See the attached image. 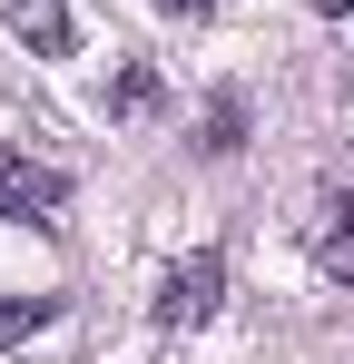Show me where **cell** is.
Returning <instances> with one entry per match:
<instances>
[{
	"mask_svg": "<svg viewBox=\"0 0 354 364\" xmlns=\"http://www.w3.org/2000/svg\"><path fill=\"white\" fill-rule=\"evenodd\" d=\"M50 315H59L50 296H0V345H30V335H40Z\"/></svg>",
	"mask_w": 354,
	"mask_h": 364,
	"instance_id": "52a82bcc",
	"label": "cell"
},
{
	"mask_svg": "<svg viewBox=\"0 0 354 364\" xmlns=\"http://www.w3.org/2000/svg\"><path fill=\"white\" fill-rule=\"evenodd\" d=\"M197 148H207V158H236V148H246V99H236V89L207 99V138H197Z\"/></svg>",
	"mask_w": 354,
	"mask_h": 364,
	"instance_id": "277c9868",
	"label": "cell"
},
{
	"mask_svg": "<svg viewBox=\"0 0 354 364\" xmlns=\"http://www.w3.org/2000/svg\"><path fill=\"white\" fill-rule=\"evenodd\" d=\"M158 10H168V20H207L217 0H158Z\"/></svg>",
	"mask_w": 354,
	"mask_h": 364,
	"instance_id": "ba28073f",
	"label": "cell"
},
{
	"mask_svg": "<svg viewBox=\"0 0 354 364\" xmlns=\"http://www.w3.org/2000/svg\"><path fill=\"white\" fill-rule=\"evenodd\" d=\"M59 197H69V178H59V168L20 158V148H0V217H50Z\"/></svg>",
	"mask_w": 354,
	"mask_h": 364,
	"instance_id": "7a4b0ae2",
	"label": "cell"
},
{
	"mask_svg": "<svg viewBox=\"0 0 354 364\" xmlns=\"http://www.w3.org/2000/svg\"><path fill=\"white\" fill-rule=\"evenodd\" d=\"M315 256H325V276H354V207H325V227H315Z\"/></svg>",
	"mask_w": 354,
	"mask_h": 364,
	"instance_id": "5b68a950",
	"label": "cell"
},
{
	"mask_svg": "<svg viewBox=\"0 0 354 364\" xmlns=\"http://www.w3.org/2000/svg\"><path fill=\"white\" fill-rule=\"evenodd\" d=\"M10 30H20V50H40V60H69V50H79L69 0H10Z\"/></svg>",
	"mask_w": 354,
	"mask_h": 364,
	"instance_id": "3957f363",
	"label": "cell"
},
{
	"mask_svg": "<svg viewBox=\"0 0 354 364\" xmlns=\"http://www.w3.org/2000/svg\"><path fill=\"white\" fill-rule=\"evenodd\" d=\"M217 296H227V256L197 246V256H177L168 276H158V325H207Z\"/></svg>",
	"mask_w": 354,
	"mask_h": 364,
	"instance_id": "6da1fadb",
	"label": "cell"
},
{
	"mask_svg": "<svg viewBox=\"0 0 354 364\" xmlns=\"http://www.w3.org/2000/svg\"><path fill=\"white\" fill-rule=\"evenodd\" d=\"M315 10H325V20H345V10H354V0H315Z\"/></svg>",
	"mask_w": 354,
	"mask_h": 364,
	"instance_id": "9c48e42d",
	"label": "cell"
},
{
	"mask_svg": "<svg viewBox=\"0 0 354 364\" xmlns=\"http://www.w3.org/2000/svg\"><path fill=\"white\" fill-rule=\"evenodd\" d=\"M109 109H118V119H148V109H158V69L128 60V69H118V89H109Z\"/></svg>",
	"mask_w": 354,
	"mask_h": 364,
	"instance_id": "8992f818",
	"label": "cell"
}]
</instances>
